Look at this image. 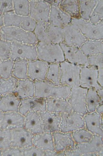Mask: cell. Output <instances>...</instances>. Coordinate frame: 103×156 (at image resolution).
I'll list each match as a JSON object with an SVG mask.
<instances>
[{
  "instance_id": "6da1fadb",
  "label": "cell",
  "mask_w": 103,
  "mask_h": 156,
  "mask_svg": "<svg viewBox=\"0 0 103 156\" xmlns=\"http://www.w3.org/2000/svg\"><path fill=\"white\" fill-rule=\"evenodd\" d=\"M35 96L39 98L47 99L57 98L67 100L70 93V88L61 85H53L46 80L35 82Z\"/></svg>"
},
{
  "instance_id": "7a4b0ae2",
  "label": "cell",
  "mask_w": 103,
  "mask_h": 156,
  "mask_svg": "<svg viewBox=\"0 0 103 156\" xmlns=\"http://www.w3.org/2000/svg\"><path fill=\"white\" fill-rule=\"evenodd\" d=\"M38 42L60 44L63 42V28L49 22H38L34 31Z\"/></svg>"
},
{
  "instance_id": "3957f363",
  "label": "cell",
  "mask_w": 103,
  "mask_h": 156,
  "mask_svg": "<svg viewBox=\"0 0 103 156\" xmlns=\"http://www.w3.org/2000/svg\"><path fill=\"white\" fill-rule=\"evenodd\" d=\"M1 37L11 42H17L29 45H37L38 42L34 32L14 27H2Z\"/></svg>"
},
{
  "instance_id": "277c9868",
  "label": "cell",
  "mask_w": 103,
  "mask_h": 156,
  "mask_svg": "<svg viewBox=\"0 0 103 156\" xmlns=\"http://www.w3.org/2000/svg\"><path fill=\"white\" fill-rule=\"evenodd\" d=\"M38 59L50 63H60L65 58L60 44L38 42Z\"/></svg>"
},
{
  "instance_id": "5b68a950",
  "label": "cell",
  "mask_w": 103,
  "mask_h": 156,
  "mask_svg": "<svg viewBox=\"0 0 103 156\" xmlns=\"http://www.w3.org/2000/svg\"><path fill=\"white\" fill-rule=\"evenodd\" d=\"M60 85L70 88L80 86L81 66L72 64L66 61L60 63Z\"/></svg>"
},
{
  "instance_id": "8992f818",
  "label": "cell",
  "mask_w": 103,
  "mask_h": 156,
  "mask_svg": "<svg viewBox=\"0 0 103 156\" xmlns=\"http://www.w3.org/2000/svg\"><path fill=\"white\" fill-rule=\"evenodd\" d=\"M70 24L79 29L87 40H103V22L95 24L79 18L72 19Z\"/></svg>"
},
{
  "instance_id": "52a82bcc",
  "label": "cell",
  "mask_w": 103,
  "mask_h": 156,
  "mask_svg": "<svg viewBox=\"0 0 103 156\" xmlns=\"http://www.w3.org/2000/svg\"><path fill=\"white\" fill-rule=\"evenodd\" d=\"M4 26L16 27L26 31L34 32L37 23L31 16L18 15L13 11L3 15Z\"/></svg>"
},
{
  "instance_id": "ba28073f",
  "label": "cell",
  "mask_w": 103,
  "mask_h": 156,
  "mask_svg": "<svg viewBox=\"0 0 103 156\" xmlns=\"http://www.w3.org/2000/svg\"><path fill=\"white\" fill-rule=\"evenodd\" d=\"M10 58L13 61L21 60L28 61L37 60L38 59L37 46L12 42Z\"/></svg>"
},
{
  "instance_id": "9c48e42d",
  "label": "cell",
  "mask_w": 103,
  "mask_h": 156,
  "mask_svg": "<svg viewBox=\"0 0 103 156\" xmlns=\"http://www.w3.org/2000/svg\"><path fill=\"white\" fill-rule=\"evenodd\" d=\"M87 90L80 86L72 88L67 99L73 111L83 115L88 113L86 106Z\"/></svg>"
},
{
  "instance_id": "30bf717a",
  "label": "cell",
  "mask_w": 103,
  "mask_h": 156,
  "mask_svg": "<svg viewBox=\"0 0 103 156\" xmlns=\"http://www.w3.org/2000/svg\"><path fill=\"white\" fill-rule=\"evenodd\" d=\"M83 115L72 111L61 115L60 131L72 133L78 129L85 128Z\"/></svg>"
},
{
  "instance_id": "8fae6325",
  "label": "cell",
  "mask_w": 103,
  "mask_h": 156,
  "mask_svg": "<svg viewBox=\"0 0 103 156\" xmlns=\"http://www.w3.org/2000/svg\"><path fill=\"white\" fill-rule=\"evenodd\" d=\"M98 69L95 67L86 65L81 66L80 86L89 89L96 90L103 89L98 81Z\"/></svg>"
},
{
  "instance_id": "7c38bea8",
  "label": "cell",
  "mask_w": 103,
  "mask_h": 156,
  "mask_svg": "<svg viewBox=\"0 0 103 156\" xmlns=\"http://www.w3.org/2000/svg\"><path fill=\"white\" fill-rule=\"evenodd\" d=\"M29 16L37 23L49 22L51 6L46 1H29Z\"/></svg>"
},
{
  "instance_id": "4fadbf2b",
  "label": "cell",
  "mask_w": 103,
  "mask_h": 156,
  "mask_svg": "<svg viewBox=\"0 0 103 156\" xmlns=\"http://www.w3.org/2000/svg\"><path fill=\"white\" fill-rule=\"evenodd\" d=\"M62 43L70 47L80 48L87 40L81 31L71 24L63 28Z\"/></svg>"
},
{
  "instance_id": "5bb4252c",
  "label": "cell",
  "mask_w": 103,
  "mask_h": 156,
  "mask_svg": "<svg viewBox=\"0 0 103 156\" xmlns=\"http://www.w3.org/2000/svg\"><path fill=\"white\" fill-rule=\"evenodd\" d=\"M55 151L65 156V153L75 148L76 144L72 133H64L61 131L52 133Z\"/></svg>"
},
{
  "instance_id": "9a60e30c",
  "label": "cell",
  "mask_w": 103,
  "mask_h": 156,
  "mask_svg": "<svg viewBox=\"0 0 103 156\" xmlns=\"http://www.w3.org/2000/svg\"><path fill=\"white\" fill-rule=\"evenodd\" d=\"M103 136L94 135L89 142L76 144V148L82 156H103Z\"/></svg>"
},
{
  "instance_id": "2e32d148",
  "label": "cell",
  "mask_w": 103,
  "mask_h": 156,
  "mask_svg": "<svg viewBox=\"0 0 103 156\" xmlns=\"http://www.w3.org/2000/svg\"><path fill=\"white\" fill-rule=\"evenodd\" d=\"M47 111L46 99L34 96L21 100L18 112L24 116L31 112L41 113Z\"/></svg>"
},
{
  "instance_id": "e0dca14e",
  "label": "cell",
  "mask_w": 103,
  "mask_h": 156,
  "mask_svg": "<svg viewBox=\"0 0 103 156\" xmlns=\"http://www.w3.org/2000/svg\"><path fill=\"white\" fill-rule=\"evenodd\" d=\"M49 64L38 59L28 61V79L34 82L45 81Z\"/></svg>"
},
{
  "instance_id": "ac0fdd59",
  "label": "cell",
  "mask_w": 103,
  "mask_h": 156,
  "mask_svg": "<svg viewBox=\"0 0 103 156\" xmlns=\"http://www.w3.org/2000/svg\"><path fill=\"white\" fill-rule=\"evenodd\" d=\"M65 61L80 66L87 65V57L80 48L68 46L63 43L60 44Z\"/></svg>"
},
{
  "instance_id": "d6986e66",
  "label": "cell",
  "mask_w": 103,
  "mask_h": 156,
  "mask_svg": "<svg viewBox=\"0 0 103 156\" xmlns=\"http://www.w3.org/2000/svg\"><path fill=\"white\" fill-rule=\"evenodd\" d=\"M12 147L21 150L33 145L34 135L24 128L11 132Z\"/></svg>"
},
{
  "instance_id": "ffe728a7",
  "label": "cell",
  "mask_w": 103,
  "mask_h": 156,
  "mask_svg": "<svg viewBox=\"0 0 103 156\" xmlns=\"http://www.w3.org/2000/svg\"><path fill=\"white\" fill-rule=\"evenodd\" d=\"M24 116L18 112L5 113L1 129L12 132L24 128Z\"/></svg>"
},
{
  "instance_id": "44dd1931",
  "label": "cell",
  "mask_w": 103,
  "mask_h": 156,
  "mask_svg": "<svg viewBox=\"0 0 103 156\" xmlns=\"http://www.w3.org/2000/svg\"><path fill=\"white\" fill-rule=\"evenodd\" d=\"M85 128L94 135L103 136V115L94 112L83 116Z\"/></svg>"
},
{
  "instance_id": "7402d4cb",
  "label": "cell",
  "mask_w": 103,
  "mask_h": 156,
  "mask_svg": "<svg viewBox=\"0 0 103 156\" xmlns=\"http://www.w3.org/2000/svg\"><path fill=\"white\" fill-rule=\"evenodd\" d=\"M24 116V129L33 135L44 132L43 124L40 113L31 112Z\"/></svg>"
},
{
  "instance_id": "603a6c76",
  "label": "cell",
  "mask_w": 103,
  "mask_h": 156,
  "mask_svg": "<svg viewBox=\"0 0 103 156\" xmlns=\"http://www.w3.org/2000/svg\"><path fill=\"white\" fill-rule=\"evenodd\" d=\"M40 113L43 122L44 132L53 133L60 131L61 115L47 111Z\"/></svg>"
},
{
  "instance_id": "cb8c5ba5",
  "label": "cell",
  "mask_w": 103,
  "mask_h": 156,
  "mask_svg": "<svg viewBox=\"0 0 103 156\" xmlns=\"http://www.w3.org/2000/svg\"><path fill=\"white\" fill-rule=\"evenodd\" d=\"M46 101L47 111L49 112L61 115L73 111L67 99L52 98L46 99Z\"/></svg>"
},
{
  "instance_id": "d4e9b609",
  "label": "cell",
  "mask_w": 103,
  "mask_h": 156,
  "mask_svg": "<svg viewBox=\"0 0 103 156\" xmlns=\"http://www.w3.org/2000/svg\"><path fill=\"white\" fill-rule=\"evenodd\" d=\"M72 19L58 6H51L49 22L55 27L63 28L71 23Z\"/></svg>"
},
{
  "instance_id": "484cf974",
  "label": "cell",
  "mask_w": 103,
  "mask_h": 156,
  "mask_svg": "<svg viewBox=\"0 0 103 156\" xmlns=\"http://www.w3.org/2000/svg\"><path fill=\"white\" fill-rule=\"evenodd\" d=\"M14 94L21 100L35 96V82L29 79L18 80Z\"/></svg>"
},
{
  "instance_id": "4316f807",
  "label": "cell",
  "mask_w": 103,
  "mask_h": 156,
  "mask_svg": "<svg viewBox=\"0 0 103 156\" xmlns=\"http://www.w3.org/2000/svg\"><path fill=\"white\" fill-rule=\"evenodd\" d=\"M33 145L44 152L55 151L52 133L45 132L34 135Z\"/></svg>"
},
{
  "instance_id": "83f0119b",
  "label": "cell",
  "mask_w": 103,
  "mask_h": 156,
  "mask_svg": "<svg viewBox=\"0 0 103 156\" xmlns=\"http://www.w3.org/2000/svg\"><path fill=\"white\" fill-rule=\"evenodd\" d=\"M21 100L14 94L2 96L0 98V110L4 113L18 112Z\"/></svg>"
},
{
  "instance_id": "f1b7e54d",
  "label": "cell",
  "mask_w": 103,
  "mask_h": 156,
  "mask_svg": "<svg viewBox=\"0 0 103 156\" xmlns=\"http://www.w3.org/2000/svg\"><path fill=\"white\" fill-rule=\"evenodd\" d=\"M81 50L87 56L103 54V40H87L80 48Z\"/></svg>"
},
{
  "instance_id": "f546056e",
  "label": "cell",
  "mask_w": 103,
  "mask_h": 156,
  "mask_svg": "<svg viewBox=\"0 0 103 156\" xmlns=\"http://www.w3.org/2000/svg\"><path fill=\"white\" fill-rule=\"evenodd\" d=\"M58 7L69 16L72 19L80 18L79 1H60Z\"/></svg>"
},
{
  "instance_id": "4dcf8cb0",
  "label": "cell",
  "mask_w": 103,
  "mask_h": 156,
  "mask_svg": "<svg viewBox=\"0 0 103 156\" xmlns=\"http://www.w3.org/2000/svg\"><path fill=\"white\" fill-rule=\"evenodd\" d=\"M101 98L97 91L94 89H88L86 97V106L88 113L94 112L100 105L103 104Z\"/></svg>"
},
{
  "instance_id": "1f68e13d",
  "label": "cell",
  "mask_w": 103,
  "mask_h": 156,
  "mask_svg": "<svg viewBox=\"0 0 103 156\" xmlns=\"http://www.w3.org/2000/svg\"><path fill=\"white\" fill-rule=\"evenodd\" d=\"M28 61L24 60L14 61L12 76L18 80L28 79Z\"/></svg>"
},
{
  "instance_id": "d6a6232c",
  "label": "cell",
  "mask_w": 103,
  "mask_h": 156,
  "mask_svg": "<svg viewBox=\"0 0 103 156\" xmlns=\"http://www.w3.org/2000/svg\"><path fill=\"white\" fill-rule=\"evenodd\" d=\"M80 18L89 21L91 15L98 2L97 0L79 1Z\"/></svg>"
},
{
  "instance_id": "836d02e7",
  "label": "cell",
  "mask_w": 103,
  "mask_h": 156,
  "mask_svg": "<svg viewBox=\"0 0 103 156\" xmlns=\"http://www.w3.org/2000/svg\"><path fill=\"white\" fill-rule=\"evenodd\" d=\"M60 63L49 64L46 81L53 84L60 85Z\"/></svg>"
},
{
  "instance_id": "e575fe53",
  "label": "cell",
  "mask_w": 103,
  "mask_h": 156,
  "mask_svg": "<svg viewBox=\"0 0 103 156\" xmlns=\"http://www.w3.org/2000/svg\"><path fill=\"white\" fill-rule=\"evenodd\" d=\"M18 81L13 76L7 79L0 77V94L3 96L14 94Z\"/></svg>"
},
{
  "instance_id": "d590c367",
  "label": "cell",
  "mask_w": 103,
  "mask_h": 156,
  "mask_svg": "<svg viewBox=\"0 0 103 156\" xmlns=\"http://www.w3.org/2000/svg\"><path fill=\"white\" fill-rule=\"evenodd\" d=\"M72 133L76 144H83L89 142L94 136L85 128L78 129Z\"/></svg>"
},
{
  "instance_id": "8d00e7d4",
  "label": "cell",
  "mask_w": 103,
  "mask_h": 156,
  "mask_svg": "<svg viewBox=\"0 0 103 156\" xmlns=\"http://www.w3.org/2000/svg\"><path fill=\"white\" fill-rule=\"evenodd\" d=\"M13 12L18 15L27 16H29L30 4L27 0L13 1Z\"/></svg>"
},
{
  "instance_id": "74e56055",
  "label": "cell",
  "mask_w": 103,
  "mask_h": 156,
  "mask_svg": "<svg viewBox=\"0 0 103 156\" xmlns=\"http://www.w3.org/2000/svg\"><path fill=\"white\" fill-rule=\"evenodd\" d=\"M14 61L9 59H0V77L7 79L12 76Z\"/></svg>"
},
{
  "instance_id": "f35d334b",
  "label": "cell",
  "mask_w": 103,
  "mask_h": 156,
  "mask_svg": "<svg viewBox=\"0 0 103 156\" xmlns=\"http://www.w3.org/2000/svg\"><path fill=\"white\" fill-rule=\"evenodd\" d=\"M103 21V0H99L91 15L89 21L96 24Z\"/></svg>"
},
{
  "instance_id": "ab89813d",
  "label": "cell",
  "mask_w": 103,
  "mask_h": 156,
  "mask_svg": "<svg viewBox=\"0 0 103 156\" xmlns=\"http://www.w3.org/2000/svg\"><path fill=\"white\" fill-rule=\"evenodd\" d=\"M12 42L0 37V59H9L11 55Z\"/></svg>"
},
{
  "instance_id": "60d3db41",
  "label": "cell",
  "mask_w": 103,
  "mask_h": 156,
  "mask_svg": "<svg viewBox=\"0 0 103 156\" xmlns=\"http://www.w3.org/2000/svg\"><path fill=\"white\" fill-rule=\"evenodd\" d=\"M11 132L0 129V149L11 147Z\"/></svg>"
},
{
  "instance_id": "b9f144b4",
  "label": "cell",
  "mask_w": 103,
  "mask_h": 156,
  "mask_svg": "<svg viewBox=\"0 0 103 156\" xmlns=\"http://www.w3.org/2000/svg\"><path fill=\"white\" fill-rule=\"evenodd\" d=\"M88 66L95 67L98 69L103 68V55H97L87 57Z\"/></svg>"
},
{
  "instance_id": "7bdbcfd3",
  "label": "cell",
  "mask_w": 103,
  "mask_h": 156,
  "mask_svg": "<svg viewBox=\"0 0 103 156\" xmlns=\"http://www.w3.org/2000/svg\"><path fill=\"white\" fill-rule=\"evenodd\" d=\"M22 156H45V152L32 145L22 150Z\"/></svg>"
},
{
  "instance_id": "ee69618b",
  "label": "cell",
  "mask_w": 103,
  "mask_h": 156,
  "mask_svg": "<svg viewBox=\"0 0 103 156\" xmlns=\"http://www.w3.org/2000/svg\"><path fill=\"white\" fill-rule=\"evenodd\" d=\"M2 156H22V150L12 147L2 150Z\"/></svg>"
},
{
  "instance_id": "f6af8a7d",
  "label": "cell",
  "mask_w": 103,
  "mask_h": 156,
  "mask_svg": "<svg viewBox=\"0 0 103 156\" xmlns=\"http://www.w3.org/2000/svg\"><path fill=\"white\" fill-rule=\"evenodd\" d=\"M65 156H82L81 153L75 147L73 149L67 151L65 153Z\"/></svg>"
},
{
  "instance_id": "bcb514c9",
  "label": "cell",
  "mask_w": 103,
  "mask_h": 156,
  "mask_svg": "<svg viewBox=\"0 0 103 156\" xmlns=\"http://www.w3.org/2000/svg\"><path fill=\"white\" fill-rule=\"evenodd\" d=\"M103 68L98 69V81L101 87H103Z\"/></svg>"
},
{
  "instance_id": "7dc6e473",
  "label": "cell",
  "mask_w": 103,
  "mask_h": 156,
  "mask_svg": "<svg viewBox=\"0 0 103 156\" xmlns=\"http://www.w3.org/2000/svg\"><path fill=\"white\" fill-rule=\"evenodd\" d=\"M45 152V156H61L60 154L55 151H49Z\"/></svg>"
},
{
  "instance_id": "c3c4849f",
  "label": "cell",
  "mask_w": 103,
  "mask_h": 156,
  "mask_svg": "<svg viewBox=\"0 0 103 156\" xmlns=\"http://www.w3.org/2000/svg\"><path fill=\"white\" fill-rule=\"evenodd\" d=\"M48 3L50 4L51 6H58L60 1H46Z\"/></svg>"
},
{
  "instance_id": "681fc988",
  "label": "cell",
  "mask_w": 103,
  "mask_h": 156,
  "mask_svg": "<svg viewBox=\"0 0 103 156\" xmlns=\"http://www.w3.org/2000/svg\"><path fill=\"white\" fill-rule=\"evenodd\" d=\"M95 112L100 115H103V104L100 105L97 107Z\"/></svg>"
},
{
  "instance_id": "f907efd6",
  "label": "cell",
  "mask_w": 103,
  "mask_h": 156,
  "mask_svg": "<svg viewBox=\"0 0 103 156\" xmlns=\"http://www.w3.org/2000/svg\"><path fill=\"white\" fill-rule=\"evenodd\" d=\"M5 113L2 112L1 110H0V129H1V126L2 121L3 118Z\"/></svg>"
},
{
  "instance_id": "816d5d0a",
  "label": "cell",
  "mask_w": 103,
  "mask_h": 156,
  "mask_svg": "<svg viewBox=\"0 0 103 156\" xmlns=\"http://www.w3.org/2000/svg\"><path fill=\"white\" fill-rule=\"evenodd\" d=\"M0 156H2V150L0 149Z\"/></svg>"
},
{
  "instance_id": "f5cc1de1",
  "label": "cell",
  "mask_w": 103,
  "mask_h": 156,
  "mask_svg": "<svg viewBox=\"0 0 103 156\" xmlns=\"http://www.w3.org/2000/svg\"><path fill=\"white\" fill-rule=\"evenodd\" d=\"M2 96L1 94H0V98H1V97H2Z\"/></svg>"
}]
</instances>
